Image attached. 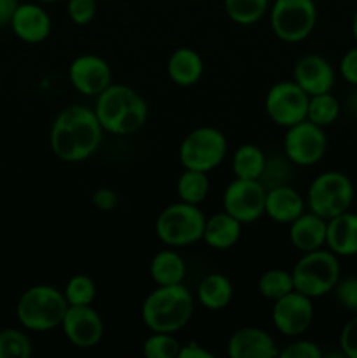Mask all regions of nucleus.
<instances>
[{"mask_svg": "<svg viewBox=\"0 0 357 358\" xmlns=\"http://www.w3.org/2000/svg\"><path fill=\"white\" fill-rule=\"evenodd\" d=\"M104 128L86 105H69L58 112L49 131V147L63 163L86 161L100 149Z\"/></svg>", "mask_w": 357, "mask_h": 358, "instance_id": "obj_1", "label": "nucleus"}, {"mask_svg": "<svg viewBox=\"0 0 357 358\" xmlns=\"http://www.w3.org/2000/svg\"><path fill=\"white\" fill-rule=\"evenodd\" d=\"M93 110L104 131L114 136L133 135L146 124L149 115V107L139 91L114 83L94 98Z\"/></svg>", "mask_w": 357, "mask_h": 358, "instance_id": "obj_2", "label": "nucleus"}, {"mask_svg": "<svg viewBox=\"0 0 357 358\" xmlns=\"http://www.w3.org/2000/svg\"><path fill=\"white\" fill-rule=\"evenodd\" d=\"M195 315V297L178 285H156L144 299L140 317L150 332H168L177 334L191 322Z\"/></svg>", "mask_w": 357, "mask_h": 358, "instance_id": "obj_3", "label": "nucleus"}, {"mask_svg": "<svg viewBox=\"0 0 357 358\" xmlns=\"http://www.w3.org/2000/svg\"><path fill=\"white\" fill-rule=\"evenodd\" d=\"M69 310L63 290L58 287L31 285L24 290L16 303V318L28 332H49L62 325Z\"/></svg>", "mask_w": 357, "mask_h": 358, "instance_id": "obj_4", "label": "nucleus"}, {"mask_svg": "<svg viewBox=\"0 0 357 358\" xmlns=\"http://www.w3.org/2000/svg\"><path fill=\"white\" fill-rule=\"evenodd\" d=\"M294 290L304 294L310 299L328 296L342 278V266L338 255L329 248L304 252L290 269Z\"/></svg>", "mask_w": 357, "mask_h": 358, "instance_id": "obj_5", "label": "nucleus"}, {"mask_svg": "<svg viewBox=\"0 0 357 358\" xmlns=\"http://www.w3.org/2000/svg\"><path fill=\"white\" fill-rule=\"evenodd\" d=\"M205 220L206 217L200 205L184 201L170 203L156 217L154 231H156L158 240L167 247H189L202 241Z\"/></svg>", "mask_w": 357, "mask_h": 358, "instance_id": "obj_6", "label": "nucleus"}, {"mask_svg": "<svg viewBox=\"0 0 357 358\" xmlns=\"http://www.w3.org/2000/svg\"><path fill=\"white\" fill-rule=\"evenodd\" d=\"M227 154V138L214 126L191 129L178 145V161L186 170L210 173L223 164Z\"/></svg>", "mask_w": 357, "mask_h": 358, "instance_id": "obj_7", "label": "nucleus"}, {"mask_svg": "<svg viewBox=\"0 0 357 358\" xmlns=\"http://www.w3.org/2000/svg\"><path fill=\"white\" fill-rule=\"evenodd\" d=\"M307 208L329 220L346 212L354 201V184L349 175L329 170L318 173L308 185Z\"/></svg>", "mask_w": 357, "mask_h": 358, "instance_id": "obj_8", "label": "nucleus"}, {"mask_svg": "<svg viewBox=\"0 0 357 358\" xmlns=\"http://www.w3.org/2000/svg\"><path fill=\"white\" fill-rule=\"evenodd\" d=\"M268 16L270 28L279 41L300 44L315 30L317 6L314 0H273Z\"/></svg>", "mask_w": 357, "mask_h": 358, "instance_id": "obj_9", "label": "nucleus"}, {"mask_svg": "<svg viewBox=\"0 0 357 358\" xmlns=\"http://www.w3.org/2000/svg\"><path fill=\"white\" fill-rule=\"evenodd\" d=\"M282 149L294 166H315L326 156L328 136L322 126L304 119L286 128Z\"/></svg>", "mask_w": 357, "mask_h": 358, "instance_id": "obj_10", "label": "nucleus"}, {"mask_svg": "<svg viewBox=\"0 0 357 358\" xmlns=\"http://www.w3.org/2000/svg\"><path fill=\"white\" fill-rule=\"evenodd\" d=\"M308 100V93H304L293 79L279 80L265 96L266 115L273 124L289 128L307 119Z\"/></svg>", "mask_w": 357, "mask_h": 358, "instance_id": "obj_11", "label": "nucleus"}, {"mask_svg": "<svg viewBox=\"0 0 357 358\" xmlns=\"http://www.w3.org/2000/svg\"><path fill=\"white\" fill-rule=\"evenodd\" d=\"M266 189L259 180L234 177L223 192V210L241 224L258 222L265 215Z\"/></svg>", "mask_w": 357, "mask_h": 358, "instance_id": "obj_12", "label": "nucleus"}, {"mask_svg": "<svg viewBox=\"0 0 357 358\" xmlns=\"http://www.w3.org/2000/svg\"><path fill=\"white\" fill-rule=\"evenodd\" d=\"M314 299L298 290H290L280 299L273 301L272 324L286 338H300L314 322Z\"/></svg>", "mask_w": 357, "mask_h": 358, "instance_id": "obj_13", "label": "nucleus"}, {"mask_svg": "<svg viewBox=\"0 0 357 358\" xmlns=\"http://www.w3.org/2000/svg\"><path fill=\"white\" fill-rule=\"evenodd\" d=\"M63 336L79 350H91L104 339V320L93 306H69L62 325Z\"/></svg>", "mask_w": 357, "mask_h": 358, "instance_id": "obj_14", "label": "nucleus"}, {"mask_svg": "<svg viewBox=\"0 0 357 358\" xmlns=\"http://www.w3.org/2000/svg\"><path fill=\"white\" fill-rule=\"evenodd\" d=\"M69 80L77 93L97 98L112 84V69L102 56L80 55L69 65Z\"/></svg>", "mask_w": 357, "mask_h": 358, "instance_id": "obj_15", "label": "nucleus"}, {"mask_svg": "<svg viewBox=\"0 0 357 358\" xmlns=\"http://www.w3.org/2000/svg\"><path fill=\"white\" fill-rule=\"evenodd\" d=\"M293 80L308 96L329 93L336 83L335 66L321 55H304L294 65Z\"/></svg>", "mask_w": 357, "mask_h": 358, "instance_id": "obj_16", "label": "nucleus"}, {"mask_svg": "<svg viewBox=\"0 0 357 358\" xmlns=\"http://www.w3.org/2000/svg\"><path fill=\"white\" fill-rule=\"evenodd\" d=\"M10 30L24 44H41L48 41L52 30V21L48 10L35 2L18 3L10 20Z\"/></svg>", "mask_w": 357, "mask_h": 358, "instance_id": "obj_17", "label": "nucleus"}, {"mask_svg": "<svg viewBox=\"0 0 357 358\" xmlns=\"http://www.w3.org/2000/svg\"><path fill=\"white\" fill-rule=\"evenodd\" d=\"M279 352L270 332L251 325L237 329L226 343V355L230 358H275Z\"/></svg>", "mask_w": 357, "mask_h": 358, "instance_id": "obj_18", "label": "nucleus"}, {"mask_svg": "<svg viewBox=\"0 0 357 358\" xmlns=\"http://www.w3.org/2000/svg\"><path fill=\"white\" fill-rule=\"evenodd\" d=\"M304 210H307V201L301 196V192L290 187L289 184L266 189L265 215L272 222L289 226Z\"/></svg>", "mask_w": 357, "mask_h": 358, "instance_id": "obj_19", "label": "nucleus"}, {"mask_svg": "<svg viewBox=\"0 0 357 358\" xmlns=\"http://www.w3.org/2000/svg\"><path fill=\"white\" fill-rule=\"evenodd\" d=\"M326 233H328V220L310 210L308 212L304 210L298 219L289 224V241L301 254L324 248Z\"/></svg>", "mask_w": 357, "mask_h": 358, "instance_id": "obj_20", "label": "nucleus"}, {"mask_svg": "<svg viewBox=\"0 0 357 358\" xmlns=\"http://www.w3.org/2000/svg\"><path fill=\"white\" fill-rule=\"evenodd\" d=\"M326 247L338 257L357 255V213L346 210L328 220Z\"/></svg>", "mask_w": 357, "mask_h": 358, "instance_id": "obj_21", "label": "nucleus"}, {"mask_svg": "<svg viewBox=\"0 0 357 358\" xmlns=\"http://www.w3.org/2000/svg\"><path fill=\"white\" fill-rule=\"evenodd\" d=\"M205 72V63L200 52L192 48H177L172 51L167 63V73L174 84L181 87L195 86Z\"/></svg>", "mask_w": 357, "mask_h": 358, "instance_id": "obj_22", "label": "nucleus"}, {"mask_svg": "<svg viewBox=\"0 0 357 358\" xmlns=\"http://www.w3.org/2000/svg\"><path fill=\"white\" fill-rule=\"evenodd\" d=\"M241 226L244 224L238 222L224 210L214 213V215L206 217L202 241H205L206 247H210L212 250H230L240 240Z\"/></svg>", "mask_w": 357, "mask_h": 358, "instance_id": "obj_23", "label": "nucleus"}, {"mask_svg": "<svg viewBox=\"0 0 357 358\" xmlns=\"http://www.w3.org/2000/svg\"><path fill=\"white\" fill-rule=\"evenodd\" d=\"M234 289L231 280L220 273H209L196 287V303L209 311H220L233 301Z\"/></svg>", "mask_w": 357, "mask_h": 358, "instance_id": "obj_24", "label": "nucleus"}, {"mask_svg": "<svg viewBox=\"0 0 357 358\" xmlns=\"http://www.w3.org/2000/svg\"><path fill=\"white\" fill-rule=\"evenodd\" d=\"M149 275L156 285H178L184 283L186 262L175 248H163L150 259Z\"/></svg>", "mask_w": 357, "mask_h": 358, "instance_id": "obj_25", "label": "nucleus"}, {"mask_svg": "<svg viewBox=\"0 0 357 358\" xmlns=\"http://www.w3.org/2000/svg\"><path fill=\"white\" fill-rule=\"evenodd\" d=\"M266 164V154L255 143H241L231 159V170L237 178L259 180Z\"/></svg>", "mask_w": 357, "mask_h": 358, "instance_id": "obj_26", "label": "nucleus"}, {"mask_svg": "<svg viewBox=\"0 0 357 358\" xmlns=\"http://www.w3.org/2000/svg\"><path fill=\"white\" fill-rule=\"evenodd\" d=\"M177 196L178 201L191 203V205H202L210 192L209 173L196 170H186L177 178Z\"/></svg>", "mask_w": 357, "mask_h": 358, "instance_id": "obj_27", "label": "nucleus"}, {"mask_svg": "<svg viewBox=\"0 0 357 358\" xmlns=\"http://www.w3.org/2000/svg\"><path fill=\"white\" fill-rule=\"evenodd\" d=\"M270 0H224V10L234 24L252 27L270 10Z\"/></svg>", "mask_w": 357, "mask_h": 358, "instance_id": "obj_28", "label": "nucleus"}, {"mask_svg": "<svg viewBox=\"0 0 357 358\" xmlns=\"http://www.w3.org/2000/svg\"><path fill=\"white\" fill-rule=\"evenodd\" d=\"M340 110H342V107H340L338 98L331 91L329 93L314 94L308 100L307 119L314 122V124L326 128V126L332 124L340 117Z\"/></svg>", "mask_w": 357, "mask_h": 358, "instance_id": "obj_29", "label": "nucleus"}, {"mask_svg": "<svg viewBox=\"0 0 357 358\" xmlns=\"http://www.w3.org/2000/svg\"><path fill=\"white\" fill-rule=\"evenodd\" d=\"M290 290H294V283L290 271H287V269L272 268L262 273L258 280V292L268 301L280 299Z\"/></svg>", "mask_w": 357, "mask_h": 358, "instance_id": "obj_30", "label": "nucleus"}, {"mask_svg": "<svg viewBox=\"0 0 357 358\" xmlns=\"http://www.w3.org/2000/svg\"><path fill=\"white\" fill-rule=\"evenodd\" d=\"M34 345L24 329H0V358H30Z\"/></svg>", "mask_w": 357, "mask_h": 358, "instance_id": "obj_31", "label": "nucleus"}, {"mask_svg": "<svg viewBox=\"0 0 357 358\" xmlns=\"http://www.w3.org/2000/svg\"><path fill=\"white\" fill-rule=\"evenodd\" d=\"M63 294L69 306H90L97 297V283L88 275H74L66 280Z\"/></svg>", "mask_w": 357, "mask_h": 358, "instance_id": "obj_32", "label": "nucleus"}, {"mask_svg": "<svg viewBox=\"0 0 357 358\" xmlns=\"http://www.w3.org/2000/svg\"><path fill=\"white\" fill-rule=\"evenodd\" d=\"M181 346L177 334L150 332L142 343V355L146 358H177Z\"/></svg>", "mask_w": 357, "mask_h": 358, "instance_id": "obj_33", "label": "nucleus"}, {"mask_svg": "<svg viewBox=\"0 0 357 358\" xmlns=\"http://www.w3.org/2000/svg\"><path fill=\"white\" fill-rule=\"evenodd\" d=\"M294 164L287 159L286 154H272L266 156L265 170H262L259 182L265 185V189L276 187V185L289 184V178L293 175Z\"/></svg>", "mask_w": 357, "mask_h": 358, "instance_id": "obj_34", "label": "nucleus"}, {"mask_svg": "<svg viewBox=\"0 0 357 358\" xmlns=\"http://www.w3.org/2000/svg\"><path fill=\"white\" fill-rule=\"evenodd\" d=\"M322 350L312 339H304L303 336L294 338L289 345L284 346L279 352L280 358H322Z\"/></svg>", "mask_w": 357, "mask_h": 358, "instance_id": "obj_35", "label": "nucleus"}, {"mask_svg": "<svg viewBox=\"0 0 357 358\" xmlns=\"http://www.w3.org/2000/svg\"><path fill=\"white\" fill-rule=\"evenodd\" d=\"M332 292H335L336 301L343 310L357 313V276L340 278Z\"/></svg>", "mask_w": 357, "mask_h": 358, "instance_id": "obj_36", "label": "nucleus"}, {"mask_svg": "<svg viewBox=\"0 0 357 358\" xmlns=\"http://www.w3.org/2000/svg\"><path fill=\"white\" fill-rule=\"evenodd\" d=\"M97 0H69L66 14L77 27H88L97 16Z\"/></svg>", "mask_w": 357, "mask_h": 358, "instance_id": "obj_37", "label": "nucleus"}, {"mask_svg": "<svg viewBox=\"0 0 357 358\" xmlns=\"http://www.w3.org/2000/svg\"><path fill=\"white\" fill-rule=\"evenodd\" d=\"M340 348L346 358H357V313L343 325L340 332Z\"/></svg>", "mask_w": 357, "mask_h": 358, "instance_id": "obj_38", "label": "nucleus"}, {"mask_svg": "<svg viewBox=\"0 0 357 358\" xmlns=\"http://www.w3.org/2000/svg\"><path fill=\"white\" fill-rule=\"evenodd\" d=\"M91 203L100 212H112L119 205V194L111 187H98L91 196Z\"/></svg>", "mask_w": 357, "mask_h": 358, "instance_id": "obj_39", "label": "nucleus"}, {"mask_svg": "<svg viewBox=\"0 0 357 358\" xmlns=\"http://www.w3.org/2000/svg\"><path fill=\"white\" fill-rule=\"evenodd\" d=\"M340 73L352 86H357V45L349 49L340 59Z\"/></svg>", "mask_w": 357, "mask_h": 358, "instance_id": "obj_40", "label": "nucleus"}, {"mask_svg": "<svg viewBox=\"0 0 357 358\" xmlns=\"http://www.w3.org/2000/svg\"><path fill=\"white\" fill-rule=\"evenodd\" d=\"M214 357L216 355H214L209 348H205V346L200 345V343L196 341H189L181 346L177 358H214Z\"/></svg>", "mask_w": 357, "mask_h": 358, "instance_id": "obj_41", "label": "nucleus"}, {"mask_svg": "<svg viewBox=\"0 0 357 358\" xmlns=\"http://www.w3.org/2000/svg\"><path fill=\"white\" fill-rule=\"evenodd\" d=\"M18 3V0H0V28L9 27Z\"/></svg>", "mask_w": 357, "mask_h": 358, "instance_id": "obj_42", "label": "nucleus"}, {"mask_svg": "<svg viewBox=\"0 0 357 358\" xmlns=\"http://www.w3.org/2000/svg\"><path fill=\"white\" fill-rule=\"evenodd\" d=\"M352 34H354V38H356V42H357V10L352 17Z\"/></svg>", "mask_w": 357, "mask_h": 358, "instance_id": "obj_43", "label": "nucleus"}, {"mask_svg": "<svg viewBox=\"0 0 357 358\" xmlns=\"http://www.w3.org/2000/svg\"><path fill=\"white\" fill-rule=\"evenodd\" d=\"M38 3H55V2H59V0H37Z\"/></svg>", "mask_w": 357, "mask_h": 358, "instance_id": "obj_44", "label": "nucleus"}]
</instances>
